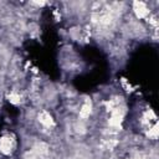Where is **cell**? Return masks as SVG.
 <instances>
[{"mask_svg": "<svg viewBox=\"0 0 159 159\" xmlns=\"http://www.w3.org/2000/svg\"><path fill=\"white\" fill-rule=\"evenodd\" d=\"M14 147V140L10 137H1L0 138V152L4 154H10Z\"/></svg>", "mask_w": 159, "mask_h": 159, "instance_id": "6da1fadb", "label": "cell"}, {"mask_svg": "<svg viewBox=\"0 0 159 159\" xmlns=\"http://www.w3.org/2000/svg\"><path fill=\"white\" fill-rule=\"evenodd\" d=\"M133 6H134V12H135V15L139 19L145 17L148 15V12H149L148 9H147V6H145V4L142 2V1H134L133 2Z\"/></svg>", "mask_w": 159, "mask_h": 159, "instance_id": "7a4b0ae2", "label": "cell"}, {"mask_svg": "<svg viewBox=\"0 0 159 159\" xmlns=\"http://www.w3.org/2000/svg\"><path fill=\"white\" fill-rule=\"evenodd\" d=\"M39 120H40V123H42L45 127H52V125L55 124V122H53L52 117L50 116V113H47V112H45V111L40 113Z\"/></svg>", "mask_w": 159, "mask_h": 159, "instance_id": "3957f363", "label": "cell"}, {"mask_svg": "<svg viewBox=\"0 0 159 159\" xmlns=\"http://www.w3.org/2000/svg\"><path fill=\"white\" fill-rule=\"evenodd\" d=\"M91 113V103L89 102H86L83 106H82V109L80 111V116L82 118H87Z\"/></svg>", "mask_w": 159, "mask_h": 159, "instance_id": "277c9868", "label": "cell"}, {"mask_svg": "<svg viewBox=\"0 0 159 159\" xmlns=\"http://www.w3.org/2000/svg\"><path fill=\"white\" fill-rule=\"evenodd\" d=\"M9 101L12 102V103H19V102H20V96L16 94V93H11V94L9 96Z\"/></svg>", "mask_w": 159, "mask_h": 159, "instance_id": "5b68a950", "label": "cell"}, {"mask_svg": "<svg viewBox=\"0 0 159 159\" xmlns=\"http://www.w3.org/2000/svg\"><path fill=\"white\" fill-rule=\"evenodd\" d=\"M148 135L149 137H153V138H157V135H158V124L155 123V125L152 128V130L148 133Z\"/></svg>", "mask_w": 159, "mask_h": 159, "instance_id": "8992f818", "label": "cell"}]
</instances>
